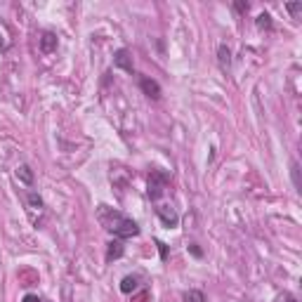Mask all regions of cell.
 <instances>
[{
    "label": "cell",
    "mask_w": 302,
    "mask_h": 302,
    "mask_svg": "<svg viewBox=\"0 0 302 302\" xmlns=\"http://www.w3.org/2000/svg\"><path fill=\"white\" fill-rule=\"evenodd\" d=\"M97 215H99V222H102V227H104L106 232H111V234L116 238H120V241L139 234V227H137L135 220H130L128 215L114 210V208H109V206H99Z\"/></svg>",
    "instance_id": "1"
},
{
    "label": "cell",
    "mask_w": 302,
    "mask_h": 302,
    "mask_svg": "<svg viewBox=\"0 0 302 302\" xmlns=\"http://www.w3.org/2000/svg\"><path fill=\"white\" fill-rule=\"evenodd\" d=\"M168 182H170V177H168L165 172L154 170L151 175H149V198H151L154 203H158V198H161V194L165 191Z\"/></svg>",
    "instance_id": "2"
},
{
    "label": "cell",
    "mask_w": 302,
    "mask_h": 302,
    "mask_svg": "<svg viewBox=\"0 0 302 302\" xmlns=\"http://www.w3.org/2000/svg\"><path fill=\"white\" fill-rule=\"evenodd\" d=\"M156 215L161 217V222L165 224L168 229L177 227V222H180V215L175 212V208H172V206H165V203H156Z\"/></svg>",
    "instance_id": "3"
},
{
    "label": "cell",
    "mask_w": 302,
    "mask_h": 302,
    "mask_svg": "<svg viewBox=\"0 0 302 302\" xmlns=\"http://www.w3.org/2000/svg\"><path fill=\"white\" fill-rule=\"evenodd\" d=\"M114 64L118 66V69H123V71H128V73L135 71V66H132V57H130V52H128L125 47L116 50V54H114Z\"/></svg>",
    "instance_id": "4"
},
{
    "label": "cell",
    "mask_w": 302,
    "mask_h": 302,
    "mask_svg": "<svg viewBox=\"0 0 302 302\" xmlns=\"http://www.w3.org/2000/svg\"><path fill=\"white\" fill-rule=\"evenodd\" d=\"M139 88H142V92H144L149 99H161V85H158L156 80L142 78L139 80Z\"/></svg>",
    "instance_id": "5"
},
{
    "label": "cell",
    "mask_w": 302,
    "mask_h": 302,
    "mask_svg": "<svg viewBox=\"0 0 302 302\" xmlns=\"http://www.w3.org/2000/svg\"><path fill=\"white\" fill-rule=\"evenodd\" d=\"M54 47H57V36H54V33H50V31H45V33H43V38H40V50H43L45 54H50Z\"/></svg>",
    "instance_id": "6"
},
{
    "label": "cell",
    "mask_w": 302,
    "mask_h": 302,
    "mask_svg": "<svg viewBox=\"0 0 302 302\" xmlns=\"http://www.w3.org/2000/svg\"><path fill=\"white\" fill-rule=\"evenodd\" d=\"M123 241H120V238H116V241H111V243H109V250H106V260H109V262H111V260H118L120 255H123Z\"/></svg>",
    "instance_id": "7"
},
{
    "label": "cell",
    "mask_w": 302,
    "mask_h": 302,
    "mask_svg": "<svg viewBox=\"0 0 302 302\" xmlns=\"http://www.w3.org/2000/svg\"><path fill=\"white\" fill-rule=\"evenodd\" d=\"M217 59H220L222 71H227V69L232 66V52H229V47H227V45H220V47H217Z\"/></svg>",
    "instance_id": "8"
},
{
    "label": "cell",
    "mask_w": 302,
    "mask_h": 302,
    "mask_svg": "<svg viewBox=\"0 0 302 302\" xmlns=\"http://www.w3.org/2000/svg\"><path fill=\"white\" fill-rule=\"evenodd\" d=\"M139 286V276H125L123 281H120V290L123 293H135Z\"/></svg>",
    "instance_id": "9"
},
{
    "label": "cell",
    "mask_w": 302,
    "mask_h": 302,
    "mask_svg": "<svg viewBox=\"0 0 302 302\" xmlns=\"http://www.w3.org/2000/svg\"><path fill=\"white\" fill-rule=\"evenodd\" d=\"M255 24H257V28L260 31H272L274 28V22H272V14H267V12H262L257 19H255Z\"/></svg>",
    "instance_id": "10"
},
{
    "label": "cell",
    "mask_w": 302,
    "mask_h": 302,
    "mask_svg": "<svg viewBox=\"0 0 302 302\" xmlns=\"http://www.w3.org/2000/svg\"><path fill=\"white\" fill-rule=\"evenodd\" d=\"M17 177L24 184H28V186L33 184V170H31L28 165H19V168H17Z\"/></svg>",
    "instance_id": "11"
},
{
    "label": "cell",
    "mask_w": 302,
    "mask_h": 302,
    "mask_svg": "<svg viewBox=\"0 0 302 302\" xmlns=\"http://www.w3.org/2000/svg\"><path fill=\"white\" fill-rule=\"evenodd\" d=\"M184 302H206V295L201 290H189L184 293Z\"/></svg>",
    "instance_id": "12"
},
{
    "label": "cell",
    "mask_w": 302,
    "mask_h": 302,
    "mask_svg": "<svg viewBox=\"0 0 302 302\" xmlns=\"http://www.w3.org/2000/svg\"><path fill=\"white\" fill-rule=\"evenodd\" d=\"M28 203H31L33 208H43V198H40L38 194H33V191L28 194Z\"/></svg>",
    "instance_id": "13"
},
{
    "label": "cell",
    "mask_w": 302,
    "mask_h": 302,
    "mask_svg": "<svg viewBox=\"0 0 302 302\" xmlns=\"http://www.w3.org/2000/svg\"><path fill=\"white\" fill-rule=\"evenodd\" d=\"M286 10H288L290 14L302 12V2H288V5H286Z\"/></svg>",
    "instance_id": "14"
},
{
    "label": "cell",
    "mask_w": 302,
    "mask_h": 302,
    "mask_svg": "<svg viewBox=\"0 0 302 302\" xmlns=\"http://www.w3.org/2000/svg\"><path fill=\"white\" fill-rule=\"evenodd\" d=\"M248 2H243V0H238V2H234V10H236L238 14H243V12H248Z\"/></svg>",
    "instance_id": "15"
},
{
    "label": "cell",
    "mask_w": 302,
    "mask_h": 302,
    "mask_svg": "<svg viewBox=\"0 0 302 302\" xmlns=\"http://www.w3.org/2000/svg\"><path fill=\"white\" fill-rule=\"evenodd\" d=\"M290 170H293V182H295V186H300V180H298V163H293Z\"/></svg>",
    "instance_id": "16"
},
{
    "label": "cell",
    "mask_w": 302,
    "mask_h": 302,
    "mask_svg": "<svg viewBox=\"0 0 302 302\" xmlns=\"http://www.w3.org/2000/svg\"><path fill=\"white\" fill-rule=\"evenodd\" d=\"M281 302H298V300H295L293 293H283V295H281Z\"/></svg>",
    "instance_id": "17"
},
{
    "label": "cell",
    "mask_w": 302,
    "mask_h": 302,
    "mask_svg": "<svg viewBox=\"0 0 302 302\" xmlns=\"http://www.w3.org/2000/svg\"><path fill=\"white\" fill-rule=\"evenodd\" d=\"M156 246H158V250H161V257L165 260V257H168V248H165V246H163L161 241H156Z\"/></svg>",
    "instance_id": "18"
},
{
    "label": "cell",
    "mask_w": 302,
    "mask_h": 302,
    "mask_svg": "<svg viewBox=\"0 0 302 302\" xmlns=\"http://www.w3.org/2000/svg\"><path fill=\"white\" fill-rule=\"evenodd\" d=\"M22 302H40L38 295H33V293H28V295H24V300Z\"/></svg>",
    "instance_id": "19"
},
{
    "label": "cell",
    "mask_w": 302,
    "mask_h": 302,
    "mask_svg": "<svg viewBox=\"0 0 302 302\" xmlns=\"http://www.w3.org/2000/svg\"><path fill=\"white\" fill-rule=\"evenodd\" d=\"M191 253H194L196 257H201V255H203V253H201V248H198V246H191Z\"/></svg>",
    "instance_id": "20"
}]
</instances>
